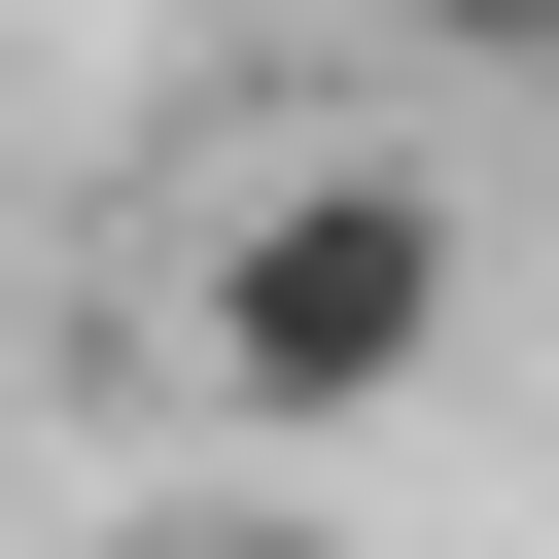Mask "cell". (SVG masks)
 Segmentation results:
<instances>
[{"label":"cell","mask_w":559,"mask_h":559,"mask_svg":"<svg viewBox=\"0 0 559 559\" xmlns=\"http://www.w3.org/2000/svg\"><path fill=\"white\" fill-rule=\"evenodd\" d=\"M105 559H314V524H105Z\"/></svg>","instance_id":"obj_3"},{"label":"cell","mask_w":559,"mask_h":559,"mask_svg":"<svg viewBox=\"0 0 559 559\" xmlns=\"http://www.w3.org/2000/svg\"><path fill=\"white\" fill-rule=\"evenodd\" d=\"M384 35H419V70H559V0H384Z\"/></svg>","instance_id":"obj_2"},{"label":"cell","mask_w":559,"mask_h":559,"mask_svg":"<svg viewBox=\"0 0 559 559\" xmlns=\"http://www.w3.org/2000/svg\"><path fill=\"white\" fill-rule=\"evenodd\" d=\"M175 349H210V419H245V454L384 419V384L454 349V175H384V140L245 175V210H210V280H175Z\"/></svg>","instance_id":"obj_1"}]
</instances>
